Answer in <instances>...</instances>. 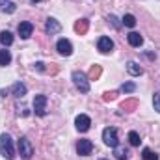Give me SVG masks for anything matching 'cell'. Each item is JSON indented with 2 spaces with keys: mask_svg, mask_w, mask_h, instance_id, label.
<instances>
[{
  "mask_svg": "<svg viewBox=\"0 0 160 160\" xmlns=\"http://www.w3.org/2000/svg\"><path fill=\"white\" fill-rule=\"evenodd\" d=\"M128 142H130V145L138 147V145H140V142H142V140H140V134H138L136 130H130V132H128Z\"/></svg>",
  "mask_w": 160,
  "mask_h": 160,
  "instance_id": "obj_21",
  "label": "cell"
},
{
  "mask_svg": "<svg viewBox=\"0 0 160 160\" xmlns=\"http://www.w3.org/2000/svg\"><path fill=\"white\" fill-rule=\"evenodd\" d=\"M127 71H128V75H132V77H140V75L143 73V69H142L136 62H128V63H127Z\"/></svg>",
  "mask_w": 160,
  "mask_h": 160,
  "instance_id": "obj_15",
  "label": "cell"
},
{
  "mask_svg": "<svg viewBox=\"0 0 160 160\" xmlns=\"http://www.w3.org/2000/svg\"><path fill=\"white\" fill-rule=\"evenodd\" d=\"M9 63H11L9 50H0V65H9Z\"/></svg>",
  "mask_w": 160,
  "mask_h": 160,
  "instance_id": "obj_22",
  "label": "cell"
},
{
  "mask_svg": "<svg viewBox=\"0 0 160 160\" xmlns=\"http://www.w3.org/2000/svg\"><path fill=\"white\" fill-rule=\"evenodd\" d=\"M153 106H155V110L160 114V93H155V97H153Z\"/></svg>",
  "mask_w": 160,
  "mask_h": 160,
  "instance_id": "obj_25",
  "label": "cell"
},
{
  "mask_svg": "<svg viewBox=\"0 0 160 160\" xmlns=\"http://www.w3.org/2000/svg\"><path fill=\"white\" fill-rule=\"evenodd\" d=\"M114 157H116L118 160H128L130 153H128V149H127V147L116 145V147H114Z\"/></svg>",
  "mask_w": 160,
  "mask_h": 160,
  "instance_id": "obj_13",
  "label": "cell"
},
{
  "mask_svg": "<svg viewBox=\"0 0 160 160\" xmlns=\"http://www.w3.org/2000/svg\"><path fill=\"white\" fill-rule=\"evenodd\" d=\"M101 73H102L101 65H93V67H91V71H89V75H88V78H89V80H97L99 77H101Z\"/></svg>",
  "mask_w": 160,
  "mask_h": 160,
  "instance_id": "obj_23",
  "label": "cell"
},
{
  "mask_svg": "<svg viewBox=\"0 0 160 160\" xmlns=\"http://www.w3.org/2000/svg\"><path fill=\"white\" fill-rule=\"evenodd\" d=\"M19 155H21L24 160L32 158V155H34V147H32V143H30L28 138H21V140H19Z\"/></svg>",
  "mask_w": 160,
  "mask_h": 160,
  "instance_id": "obj_4",
  "label": "cell"
},
{
  "mask_svg": "<svg viewBox=\"0 0 160 160\" xmlns=\"http://www.w3.org/2000/svg\"><path fill=\"white\" fill-rule=\"evenodd\" d=\"M97 48H99L102 54H108V52H112V48H114V41L110 39V38H106V36H102V38H99V41H97Z\"/></svg>",
  "mask_w": 160,
  "mask_h": 160,
  "instance_id": "obj_7",
  "label": "cell"
},
{
  "mask_svg": "<svg viewBox=\"0 0 160 160\" xmlns=\"http://www.w3.org/2000/svg\"><path fill=\"white\" fill-rule=\"evenodd\" d=\"M73 82H75V86L78 88L82 93H88V91H89V78H88L86 73L75 71V73H73Z\"/></svg>",
  "mask_w": 160,
  "mask_h": 160,
  "instance_id": "obj_3",
  "label": "cell"
},
{
  "mask_svg": "<svg viewBox=\"0 0 160 160\" xmlns=\"http://www.w3.org/2000/svg\"><path fill=\"white\" fill-rule=\"evenodd\" d=\"M56 50L62 56H71L73 54V45H71V41H67V39H60L56 43Z\"/></svg>",
  "mask_w": 160,
  "mask_h": 160,
  "instance_id": "obj_8",
  "label": "cell"
},
{
  "mask_svg": "<svg viewBox=\"0 0 160 160\" xmlns=\"http://www.w3.org/2000/svg\"><path fill=\"white\" fill-rule=\"evenodd\" d=\"M0 43H2L4 47H9V45L13 43V36H11V32H8V30L0 32Z\"/></svg>",
  "mask_w": 160,
  "mask_h": 160,
  "instance_id": "obj_18",
  "label": "cell"
},
{
  "mask_svg": "<svg viewBox=\"0 0 160 160\" xmlns=\"http://www.w3.org/2000/svg\"><path fill=\"white\" fill-rule=\"evenodd\" d=\"M0 155L8 160L15 158V151H13V142H11V136L9 134H0Z\"/></svg>",
  "mask_w": 160,
  "mask_h": 160,
  "instance_id": "obj_1",
  "label": "cell"
},
{
  "mask_svg": "<svg viewBox=\"0 0 160 160\" xmlns=\"http://www.w3.org/2000/svg\"><path fill=\"white\" fill-rule=\"evenodd\" d=\"M9 91H11V95H13V97H19V99H21V97H24V95H26V86H24L22 82H15V84L11 86V89H9Z\"/></svg>",
  "mask_w": 160,
  "mask_h": 160,
  "instance_id": "obj_12",
  "label": "cell"
},
{
  "mask_svg": "<svg viewBox=\"0 0 160 160\" xmlns=\"http://www.w3.org/2000/svg\"><path fill=\"white\" fill-rule=\"evenodd\" d=\"M116 97H118L116 91H108V93H104V101H114Z\"/></svg>",
  "mask_w": 160,
  "mask_h": 160,
  "instance_id": "obj_27",
  "label": "cell"
},
{
  "mask_svg": "<svg viewBox=\"0 0 160 160\" xmlns=\"http://www.w3.org/2000/svg\"><path fill=\"white\" fill-rule=\"evenodd\" d=\"M108 21H110V22H112V24H114L116 28H119V22H118V19H116L114 15H110V17H108Z\"/></svg>",
  "mask_w": 160,
  "mask_h": 160,
  "instance_id": "obj_28",
  "label": "cell"
},
{
  "mask_svg": "<svg viewBox=\"0 0 160 160\" xmlns=\"http://www.w3.org/2000/svg\"><path fill=\"white\" fill-rule=\"evenodd\" d=\"M75 123H77V130H78V132H88L89 127H91V119H89V116H86V114H80Z\"/></svg>",
  "mask_w": 160,
  "mask_h": 160,
  "instance_id": "obj_9",
  "label": "cell"
},
{
  "mask_svg": "<svg viewBox=\"0 0 160 160\" xmlns=\"http://www.w3.org/2000/svg\"><path fill=\"white\" fill-rule=\"evenodd\" d=\"M136 104H138V101H134V99H132V101L123 102V106H121V108H123V110H128V108H136Z\"/></svg>",
  "mask_w": 160,
  "mask_h": 160,
  "instance_id": "obj_26",
  "label": "cell"
},
{
  "mask_svg": "<svg viewBox=\"0 0 160 160\" xmlns=\"http://www.w3.org/2000/svg\"><path fill=\"white\" fill-rule=\"evenodd\" d=\"M34 112L38 116H47V95H36L34 99Z\"/></svg>",
  "mask_w": 160,
  "mask_h": 160,
  "instance_id": "obj_5",
  "label": "cell"
},
{
  "mask_svg": "<svg viewBox=\"0 0 160 160\" xmlns=\"http://www.w3.org/2000/svg\"><path fill=\"white\" fill-rule=\"evenodd\" d=\"M17 32H19V36H21L22 39H28V38L32 36V32H34V24H32V22H28V21H24V22H21V24H19Z\"/></svg>",
  "mask_w": 160,
  "mask_h": 160,
  "instance_id": "obj_10",
  "label": "cell"
},
{
  "mask_svg": "<svg viewBox=\"0 0 160 160\" xmlns=\"http://www.w3.org/2000/svg\"><path fill=\"white\" fill-rule=\"evenodd\" d=\"M127 39H128V45H130V47H140V45L143 43V38H142L138 32H130V34L127 36Z\"/></svg>",
  "mask_w": 160,
  "mask_h": 160,
  "instance_id": "obj_14",
  "label": "cell"
},
{
  "mask_svg": "<svg viewBox=\"0 0 160 160\" xmlns=\"http://www.w3.org/2000/svg\"><path fill=\"white\" fill-rule=\"evenodd\" d=\"M77 151H78L80 157L91 155V151H93V142H91V140H80L78 143H77Z\"/></svg>",
  "mask_w": 160,
  "mask_h": 160,
  "instance_id": "obj_6",
  "label": "cell"
},
{
  "mask_svg": "<svg viewBox=\"0 0 160 160\" xmlns=\"http://www.w3.org/2000/svg\"><path fill=\"white\" fill-rule=\"evenodd\" d=\"M142 160H158V155L153 153L149 147H145V149L142 151Z\"/></svg>",
  "mask_w": 160,
  "mask_h": 160,
  "instance_id": "obj_19",
  "label": "cell"
},
{
  "mask_svg": "<svg viewBox=\"0 0 160 160\" xmlns=\"http://www.w3.org/2000/svg\"><path fill=\"white\" fill-rule=\"evenodd\" d=\"M121 91H123V93H134V91H136V84H134V82H125V84L121 86Z\"/></svg>",
  "mask_w": 160,
  "mask_h": 160,
  "instance_id": "obj_24",
  "label": "cell"
},
{
  "mask_svg": "<svg viewBox=\"0 0 160 160\" xmlns=\"http://www.w3.org/2000/svg\"><path fill=\"white\" fill-rule=\"evenodd\" d=\"M0 8H2L4 11H8V13H13V11L17 9V6H15L13 0H0Z\"/></svg>",
  "mask_w": 160,
  "mask_h": 160,
  "instance_id": "obj_17",
  "label": "cell"
},
{
  "mask_svg": "<svg viewBox=\"0 0 160 160\" xmlns=\"http://www.w3.org/2000/svg\"><path fill=\"white\" fill-rule=\"evenodd\" d=\"M88 26H89L88 19H80V21H77V24H75V32L82 36V34H86V32H88Z\"/></svg>",
  "mask_w": 160,
  "mask_h": 160,
  "instance_id": "obj_16",
  "label": "cell"
},
{
  "mask_svg": "<svg viewBox=\"0 0 160 160\" xmlns=\"http://www.w3.org/2000/svg\"><path fill=\"white\" fill-rule=\"evenodd\" d=\"M62 30V24L56 21V19H47V24H45V32L48 34V36H54V34H58Z\"/></svg>",
  "mask_w": 160,
  "mask_h": 160,
  "instance_id": "obj_11",
  "label": "cell"
},
{
  "mask_svg": "<svg viewBox=\"0 0 160 160\" xmlns=\"http://www.w3.org/2000/svg\"><path fill=\"white\" fill-rule=\"evenodd\" d=\"M102 142L110 147H116L119 145V140H118V128L116 127H106L102 130Z\"/></svg>",
  "mask_w": 160,
  "mask_h": 160,
  "instance_id": "obj_2",
  "label": "cell"
},
{
  "mask_svg": "<svg viewBox=\"0 0 160 160\" xmlns=\"http://www.w3.org/2000/svg\"><path fill=\"white\" fill-rule=\"evenodd\" d=\"M30 2H34V4H36V2H41V0H30Z\"/></svg>",
  "mask_w": 160,
  "mask_h": 160,
  "instance_id": "obj_30",
  "label": "cell"
},
{
  "mask_svg": "<svg viewBox=\"0 0 160 160\" xmlns=\"http://www.w3.org/2000/svg\"><path fill=\"white\" fill-rule=\"evenodd\" d=\"M43 65H45V63L38 62V63H36V69H38V71H45V67H43Z\"/></svg>",
  "mask_w": 160,
  "mask_h": 160,
  "instance_id": "obj_29",
  "label": "cell"
},
{
  "mask_svg": "<svg viewBox=\"0 0 160 160\" xmlns=\"http://www.w3.org/2000/svg\"><path fill=\"white\" fill-rule=\"evenodd\" d=\"M123 24H125L127 28H134V26H136V17L130 15V13H127V15L123 17Z\"/></svg>",
  "mask_w": 160,
  "mask_h": 160,
  "instance_id": "obj_20",
  "label": "cell"
}]
</instances>
